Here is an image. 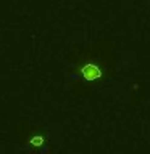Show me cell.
<instances>
[{"label":"cell","instance_id":"6da1fadb","mask_svg":"<svg viewBox=\"0 0 150 154\" xmlns=\"http://www.w3.org/2000/svg\"><path fill=\"white\" fill-rule=\"evenodd\" d=\"M79 75H82V79L86 80H99L102 77V69L99 67V64L87 63V64L79 67Z\"/></svg>","mask_w":150,"mask_h":154},{"label":"cell","instance_id":"7a4b0ae2","mask_svg":"<svg viewBox=\"0 0 150 154\" xmlns=\"http://www.w3.org/2000/svg\"><path fill=\"white\" fill-rule=\"evenodd\" d=\"M28 144L32 148H42L44 144H45V138H44L42 135H32V137L28 140Z\"/></svg>","mask_w":150,"mask_h":154}]
</instances>
